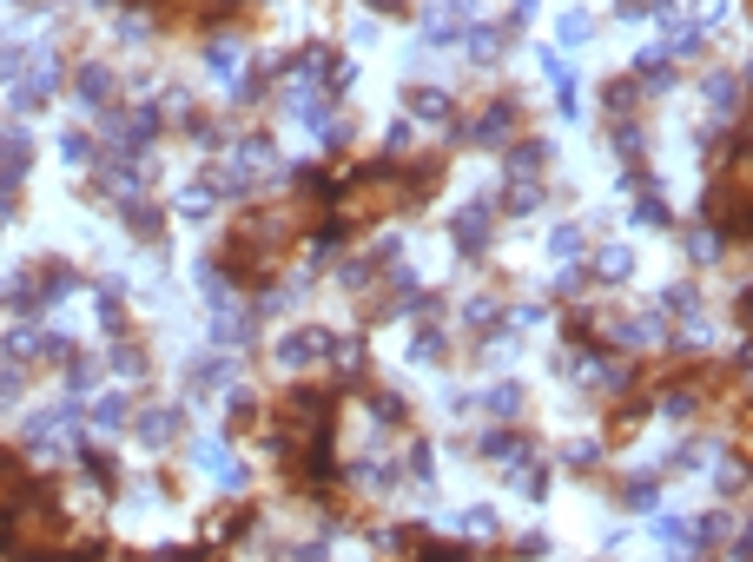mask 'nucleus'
Masks as SVG:
<instances>
[{
  "instance_id": "nucleus-24",
  "label": "nucleus",
  "mask_w": 753,
  "mask_h": 562,
  "mask_svg": "<svg viewBox=\"0 0 753 562\" xmlns=\"http://www.w3.org/2000/svg\"><path fill=\"white\" fill-rule=\"evenodd\" d=\"M694 411H701V390H688V384H675V390L661 397V417H667V424H688Z\"/></svg>"
},
{
  "instance_id": "nucleus-37",
  "label": "nucleus",
  "mask_w": 753,
  "mask_h": 562,
  "mask_svg": "<svg viewBox=\"0 0 753 562\" xmlns=\"http://www.w3.org/2000/svg\"><path fill=\"white\" fill-rule=\"evenodd\" d=\"M681 246H688L694 259H714V252H720V232H707V225H688V232H681Z\"/></svg>"
},
{
  "instance_id": "nucleus-1",
  "label": "nucleus",
  "mask_w": 753,
  "mask_h": 562,
  "mask_svg": "<svg viewBox=\"0 0 753 562\" xmlns=\"http://www.w3.org/2000/svg\"><path fill=\"white\" fill-rule=\"evenodd\" d=\"M60 79H66V60H60V53H40V60L27 66V79L14 87V100H8V120H34V113L60 93Z\"/></svg>"
},
{
  "instance_id": "nucleus-26",
  "label": "nucleus",
  "mask_w": 753,
  "mask_h": 562,
  "mask_svg": "<svg viewBox=\"0 0 753 562\" xmlns=\"http://www.w3.org/2000/svg\"><path fill=\"white\" fill-rule=\"evenodd\" d=\"M635 225H667V218H675V212H667V199L654 192V186H641V199H635V212H628Z\"/></svg>"
},
{
  "instance_id": "nucleus-33",
  "label": "nucleus",
  "mask_w": 753,
  "mask_h": 562,
  "mask_svg": "<svg viewBox=\"0 0 753 562\" xmlns=\"http://www.w3.org/2000/svg\"><path fill=\"white\" fill-rule=\"evenodd\" d=\"M602 100H608V113H615V120H628L641 93H635V79H608V87H602Z\"/></svg>"
},
{
  "instance_id": "nucleus-9",
  "label": "nucleus",
  "mask_w": 753,
  "mask_h": 562,
  "mask_svg": "<svg viewBox=\"0 0 753 562\" xmlns=\"http://www.w3.org/2000/svg\"><path fill=\"white\" fill-rule=\"evenodd\" d=\"M403 107H410V120H430V126H450V120H456V100H450L443 87H403Z\"/></svg>"
},
{
  "instance_id": "nucleus-25",
  "label": "nucleus",
  "mask_w": 753,
  "mask_h": 562,
  "mask_svg": "<svg viewBox=\"0 0 753 562\" xmlns=\"http://www.w3.org/2000/svg\"><path fill=\"white\" fill-rule=\"evenodd\" d=\"M443 351H450V345H443L437 325H416V338H410V358H416V364H443Z\"/></svg>"
},
{
  "instance_id": "nucleus-23",
  "label": "nucleus",
  "mask_w": 753,
  "mask_h": 562,
  "mask_svg": "<svg viewBox=\"0 0 753 562\" xmlns=\"http://www.w3.org/2000/svg\"><path fill=\"white\" fill-rule=\"evenodd\" d=\"M615 152L628 159V166H641V159H648V133H641V120H615Z\"/></svg>"
},
{
  "instance_id": "nucleus-13",
  "label": "nucleus",
  "mask_w": 753,
  "mask_h": 562,
  "mask_svg": "<svg viewBox=\"0 0 753 562\" xmlns=\"http://www.w3.org/2000/svg\"><path fill=\"white\" fill-rule=\"evenodd\" d=\"M628 278H635V252H628V246H602L589 285H628Z\"/></svg>"
},
{
  "instance_id": "nucleus-22",
  "label": "nucleus",
  "mask_w": 753,
  "mask_h": 562,
  "mask_svg": "<svg viewBox=\"0 0 753 562\" xmlns=\"http://www.w3.org/2000/svg\"><path fill=\"white\" fill-rule=\"evenodd\" d=\"M126 411H133V404H126V397L113 390V397H100V404H87V424L106 437V430H120V424H126Z\"/></svg>"
},
{
  "instance_id": "nucleus-31",
  "label": "nucleus",
  "mask_w": 753,
  "mask_h": 562,
  "mask_svg": "<svg viewBox=\"0 0 753 562\" xmlns=\"http://www.w3.org/2000/svg\"><path fill=\"white\" fill-rule=\"evenodd\" d=\"M733 93H740V73H733V66H720V73L707 79V100H714L720 113H733Z\"/></svg>"
},
{
  "instance_id": "nucleus-27",
  "label": "nucleus",
  "mask_w": 753,
  "mask_h": 562,
  "mask_svg": "<svg viewBox=\"0 0 753 562\" xmlns=\"http://www.w3.org/2000/svg\"><path fill=\"white\" fill-rule=\"evenodd\" d=\"M34 66V47H21V40H0V79H14L21 87V73Z\"/></svg>"
},
{
  "instance_id": "nucleus-14",
  "label": "nucleus",
  "mask_w": 753,
  "mask_h": 562,
  "mask_svg": "<svg viewBox=\"0 0 753 562\" xmlns=\"http://www.w3.org/2000/svg\"><path fill=\"white\" fill-rule=\"evenodd\" d=\"M510 484H516L529 503H542V497H549V463H536V450L516 457V463H510Z\"/></svg>"
},
{
  "instance_id": "nucleus-28",
  "label": "nucleus",
  "mask_w": 753,
  "mask_h": 562,
  "mask_svg": "<svg viewBox=\"0 0 753 562\" xmlns=\"http://www.w3.org/2000/svg\"><path fill=\"white\" fill-rule=\"evenodd\" d=\"M364 404H371V411H377V417H384L390 430H403V424H410V404H403V397H390V390H371Z\"/></svg>"
},
{
  "instance_id": "nucleus-43",
  "label": "nucleus",
  "mask_w": 753,
  "mask_h": 562,
  "mask_svg": "<svg viewBox=\"0 0 753 562\" xmlns=\"http://www.w3.org/2000/svg\"><path fill=\"white\" fill-rule=\"evenodd\" d=\"M516 555H549V536H542V529H529V536H516Z\"/></svg>"
},
{
  "instance_id": "nucleus-12",
  "label": "nucleus",
  "mask_w": 753,
  "mask_h": 562,
  "mask_svg": "<svg viewBox=\"0 0 753 562\" xmlns=\"http://www.w3.org/2000/svg\"><path fill=\"white\" fill-rule=\"evenodd\" d=\"M351 484H357L364 497H390V490L403 484V470H397L390 457H377V463H357V470H351Z\"/></svg>"
},
{
  "instance_id": "nucleus-2",
  "label": "nucleus",
  "mask_w": 753,
  "mask_h": 562,
  "mask_svg": "<svg viewBox=\"0 0 753 562\" xmlns=\"http://www.w3.org/2000/svg\"><path fill=\"white\" fill-rule=\"evenodd\" d=\"M133 437H139L146 450H173V444L186 437V411H179V404H146V411L133 417Z\"/></svg>"
},
{
  "instance_id": "nucleus-8",
  "label": "nucleus",
  "mask_w": 753,
  "mask_h": 562,
  "mask_svg": "<svg viewBox=\"0 0 753 562\" xmlns=\"http://www.w3.org/2000/svg\"><path fill=\"white\" fill-rule=\"evenodd\" d=\"M27 278H34V298H40V311H47L53 298H66V291L79 285V272H73L66 259H34V265H27Z\"/></svg>"
},
{
  "instance_id": "nucleus-18",
  "label": "nucleus",
  "mask_w": 753,
  "mask_h": 562,
  "mask_svg": "<svg viewBox=\"0 0 753 562\" xmlns=\"http://www.w3.org/2000/svg\"><path fill=\"white\" fill-rule=\"evenodd\" d=\"M482 411H495V417H523V404H529V390L523 384H495V390H482L476 397Z\"/></svg>"
},
{
  "instance_id": "nucleus-6",
  "label": "nucleus",
  "mask_w": 753,
  "mask_h": 562,
  "mask_svg": "<svg viewBox=\"0 0 753 562\" xmlns=\"http://www.w3.org/2000/svg\"><path fill=\"white\" fill-rule=\"evenodd\" d=\"M330 351V332H317V325H298L291 338H278V371H304V364H317Z\"/></svg>"
},
{
  "instance_id": "nucleus-38",
  "label": "nucleus",
  "mask_w": 753,
  "mask_h": 562,
  "mask_svg": "<svg viewBox=\"0 0 753 562\" xmlns=\"http://www.w3.org/2000/svg\"><path fill=\"white\" fill-rule=\"evenodd\" d=\"M555 34H562V47H581V40L595 34V21H589V14L575 8V14H562V27H555Z\"/></svg>"
},
{
  "instance_id": "nucleus-21",
  "label": "nucleus",
  "mask_w": 753,
  "mask_h": 562,
  "mask_svg": "<svg viewBox=\"0 0 753 562\" xmlns=\"http://www.w3.org/2000/svg\"><path fill=\"white\" fill-rule=\"evenodd\" d=\"M397 470H410V484H424V490H430V476H437V450H430L424 437H416V444L403 450V463H397Z\"/></svg>"
},
{
  "instance_id": "nucleus-42",
  "label": "nucleus",
  "mask_w": 753,
  "mask_h": 562,
  "mask_svg": "<svg viewBox=\"0 0 753 562\" xmlns=\"http://www.w3.org/2000/svg\"><path fill=\"white\" fill-rule=\"evenodd\" d=\"M291 562H330V536H311V542H298V549H291Z\"/></svg>"
},
{
  "instance_id": "nucleus-35",
  "label": "nucleus",
  "mask_w": 753,
  "mask_h": 562,
  "mask_svg": "<svg viewBox=\"0 0 753 562\" xmlns=\"http://www.w3.org/2000/svg\"><path fill=\"white\" fill-rule=\"evenodd\" d=\"M661 304L675 311V317H694V311H701V291H694V285L681 278V285H667V298H661Z\"/></svg>"
},
{
  "instance_id": "nucleus-5",
  "label": "nucleus",
  "mask_w": 753,
  "mask_h": 562,
  "mask_svg": "<svg viewBox=\"0 0 753 562\" xmlns=\"http://www.w3.org/2000/svg\"><path fill=\"white\" fill-rule=\"evenodd\" d=\"M113 87H120V73H113L106 60H79V73H73V100H79V107L100 113V107L113 100Z\"/></svg>"
},
{
  "instance_id": "nucleus-39",
  "label": "nucleus",
  "mask_w": 753,
  "mask_h": 562,
  "mask_svg": "<svg viewBox=\"0 0 753 562\" xmlns=\"http://www.w3.org/2000/svg\"><path fill=\"white\" fill-rule=\"evenodd\" d=\"M251 417H259V397H251V390H231V437L251 430Z\"/></svg>"
},
{
  "instance_id": "nucleus-10",
  "label": "nucleus",
  "mask_w": 753,
  "mask_h": 562,
  "mask_svg": "<svg viewBox=\"0 0 753 562\" xmlns=\"http://www.w3.org/2000/svg\"><path fill=\"white\" fill-rule=\"evenodd\" d=\"M463 450H469V457H489V463H502V457L516 463V457H529V437H523V430H482V437H469Z\"/></svg>"
},
{
  "instance_id": "nucleus-3",
  "label": "nucleus",
  "mask_w": 753,
  "mask_h": 562,
  "mask_svg": "<svg viewBox=\"0 0 753 562\" xmlns=\"http://www.w3.org/2000/svg\"><path fill=\"white\" fill-rule=\"evenodd\" d=\"M489 232H495V199H469V205L450 218V238H456L463 259H476V252L489 246Z\"/></svg>"
},
{
  "instance_id": "nucleus-15",
  "label": "nucleus",
  "mask_w": 753,
  "mask_h": 562,
  "mask_svg": "<svg viewBox=\"0 0 753 562\" xmlns=\"http://www.w3.org/2000/svg\"><path fill=\"white\" fill-rule=\"evenodd\" d=\"M231 358H192V397H212V390H225L231 384Z\"/></svg>"
},
{
  "instance_id": "nucleus-29",
  "label": "nucleus",
  "mask_w": 753,
  "mask_h": 562,
  "mask_svg": "<svg viewBox=\"0 0 753 562\" xmlns=\"http://www.w3.org/2000/svg\"><path fill=\"white\" fill-rule=\"evenodd\" d=\"M113 371H120V377H146V345H139V338H120V345H113Z\"/></svg>"
},
{
  "instance_id": "nucleus-11",
  "label": "nucleus",
  "mask_w": 753,
  "mask_h": 562,
  "mask_svg": "<svg viewBox=\"0 0 753 562\" xmlns=\"http://www.w3.org/2000/svg\"><path fill=\"white\" fill-rule=\"evenodd\" d=\"M549 159H555V146H549V139H536V133H529V139H516V146H510V179H542Z\"/></svg>"
},
{
  "instance_id": "nucleus-20",
  "label": "nucleus",
  "mask_w": 753,
  "mask_h": 562,
  "mask_svg": "<svg viewBox=\"0 0 753 562\" xmlns=\"http://www.w3.org/2000/svg\"><path fill=\"white\" fill-rule=\"evenodd\" d=\"M27 384H34L27 364H8V358H0V411H14L21 397H27Z\"/></svg>"
},
{
  "instance_id": "nucleus-32",
  "label": "nucleus",
  "mask_w": 753,
  "mask_h": 562,
  "mask_svg": "<svg viewBox=\"0 0 753 562\" xmlns=\"http://www.w3.org/2000/svg\"><path fill=\"white\" fill-rule=\"evenodd\" d=\"M79 463H87V476H93L100 490H113V484H120V463H113V450H87Z\"/></svg>"
},
{
  "instance_id": "nucleus-19",
  "label": "nucleus",
  "mask_w": 753,
  "mask_h": 562,
  "mask_svg": "<svg viewBox=\"0 0 753 562\" xmlns=\"http://www.w3.org/2000/svg\"><path fill=\"white\" fill-rule=\"evenodd\" d=\"M456 529H463L469 542H495V529H502V516H495L489 503H476V510H463V516H456Z\"/></svg>"
},
{
  "instance_id": "nucleus-17",
  "label": "nucleus",
  "mask_w": 753,
  "mask_h": 562,
  "mask_svg": "<svg viewBox=\"0 0 753 562\" xmlns=\"http://www.w3.org/2000/svg\"><path fill=\"white\" fill-rule=\"evenodd\" d=\"M502 218H529V212H542V179H510V192H502Z\"/></svg>"
},
{
  "instance_id": "nucleus-40",
  "label": "nucleus",
  "mask_w": 753,
  "mask_h": 562,
  "mask_svg": "<svg viewBox=\"0 0 753 562\" xmlns=\"http://www.w3.org/2000/svg\"><path fill=\"white\" fill-rule=\"evenodd\" d=\"M93 377H100L93 358H73V364H66V390H73V397H79V390H93Z\"/></svg>"
},
{
  "instance_id": "nucleus-30",
  "label": "nucleus",
  "mask_w": 753,
  "mask_h": 562,
  "mask_svg": "<svg viewBox=\"0 0 753 562\" xmlns=\"http://www.w3.org/2000/svg\"><path fill=\"white\" fill-rule=\"evenodd\" d=\"M549 252L555 259H581V252H589V238H581V225H555L549 232Z\"/></svg>"
},
{
  "instance_id": "nucleus-36",
  "label": "nucleus",
  "mask_w": 753,
  "mask_h": 562,
  "mask_svg": "<svg viewBox=\"0 0 753 562\" xmlns=\"http://www.w3.org/2000/svg\"><path fill=\"white\" fill-rule=\"evenodd\" d=\"M60 159L66 166H93V139L87 133H60Z\"/></svg>"
},
{
  "instance_id": "nucleus-16",
  "label": "nucleus",
  "mask_w": 753,
  "mask_h": 562,
  "mask_svg": "<svg viewBox=\"0 0 753 562\" xmlns=\"http://www.w3.org/2000/svg\"><path fill=\"white\" fill-rule=\"evenodd\" d=\"M622 503H628V510H654V503H661V476H654V470L622 476Z\"/></svg>"
},
{
  "instance_id": "nucleus-7",
  "label": "nucleus",
  "mask_w": 753,
  "mask_h": 562,
  "mask_svg": "<svg viewBox=\"0 0 753 562\" xmlns=\"http://www.w3.org/2000/svg\"><path fill=\"white\" fill-rule=\"evenodd\" d=\"M120 225H126L133 238H146V246H159V252H165V212H159L152 199H139V192H133V199H120Z\"/></svg>"
},
{
  "instance_id": "nucleus-34",
  "label": "nucleus",
  "mask_w": 753,
  "mask_h": 562,
  "mask_svg": "<svg viewBox=\"0 0 753 562\" xmlns=\"http://www.w3.org/2000/svg\"><path fill=\"white\" fill-rule=\"evenodd\" d=\"M231 66H238V47H231V40H212V47H205V73H212V79H231Z\"/></svg>"
},
{
  "instance_id": "nucleus-41",
  "label": "nucleus",
  "mask_w": 753,
  "mask_h": 562,
  "mask_svg": "<svg viewBox=\"0 0 753 562\" xmlns=\"http://www.w3.org/2000/svg\"><path fill=\"white\" fill-rule=\"evenodd\" d=\"M562 463H568V470H595V463H602V444H568Z\"/></svg>"
},
{
  "instance_id": "nucleus-4",
  "label": "nucleus",
  "mask_w": 753,
  "mask_h": 562,
  "mask_svg": "<svg viewBox=\"0 0 753 562\" xmlns=\"http://www.w3.org/2000/svg\"><path fill=\"white\" fill-rule=\"evenodd\" d=\"M27 166H34V139H27L21 120H8V126H0V186L14 192L27 179Z\"/></svg>"
}]
</instances>
